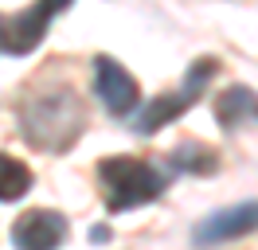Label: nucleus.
I'll return each instance as SVG.
<instances>
[{
  "mask_svg": "<svg viewBox=\"0 0 258 250\" xmlns=\"http://www.w3.org/2000/svg\"><path fill=\"white\" fill-rule=\"evenodd\" d=\"M196 102H200V94L188 90V86H184V90H176V94H161L157 102H149V106L137 113L133 129H137L141 137H153L157 129H164L168 121H176L180 113H184L188 106H196Z\"/></svg>",
  "mask_w": 258,
  "mask_h": 250,
  "instance_id": "0eeeda50",
  "label": "nucleus"
},
{
  "mask_svg": "<svg viewBox=\"0 0 258 250\" xmlns=\"http://www.w3.org/2000/svg\"><path fill=\"white\" fill-rule=\"evenodd\" d=\"M82 125H86V109H82L79 94L71 90V86L28 94L20 102V133H24L28 145L43 149V153L71 149L79 141Z\"/></svg>",
  "mask_w": 258,
  "mask_h": 250,
  "instance_id": "f257e3e1",
  "label": "nucleus"
},
{
  "mask_svg": "<svg viewBox=\"0 0 258 250\" xmlns=\"http://www.w3.org/2000/svg\"><path fill=\"white\" fill-rule=\"evenodd\" d=\"M90 238H94V242H106V238H110V227H94V231H90Z\"/></svg>",
  "mask_w": 258,
  "mask_h": 250,
  "instance_id": "9b49d317",
  "label": "nucleus"
},
{
  "mask_svg": "<svg viewBox=\"0 0 258 250\" xmlns=\"http://www.w3.org/2000/svg\"><path fill=\"white\" fill-rule=\"evenodd\" d=\"M250 231H258V203H239V207L208 215L192 231V238L196 246H215V242H231V238H242Z\"/></svg>",
  "mask_w": 258,
  "mask_h": 250,
  "instance_id": "423d86ee",
  "label": "nucleus"
},
{
  "mask_svg": "<svg viewBox=\"0 0 258 250\" xmlns=\"http://www.w3.org/2000/svg\"><path fill=\"white\" fill-rule=\"evenodd\" d=\"M168 160H172V168H176V172H192V176H211V172L219 168L215 149L204 145V141H184V145H176Z\"/></svg>",
  "mask_w": 258,
  "mask_h": 250,
  "instance_id": "1a4fd4ad",
  "label": "nucleus"
},
{
  "mask_svg": "<svg viewBox=\"0 0 258 250\" xmlns=\"http://www.w3.org/2000/svg\"><path fill=\"white\" fill-rule=\"evenodd\" d=\"M94 94L113 117H125L129 109H137V102H141L137 78L129 75L113 55H98L94 59Z\"/></svg>",
  "mask_w": 258,
  "mask_h": 250,
  "instance_id": "20e7f679",
  "label": "nucleus"
},
{
  "mask_svg": "<svg viewBox=\"0 0 258 250\" xmlns=\"http://www.w3.org/2000/svg\"><path fill=\"white\" fill-rule=\"evenodd\" d=\"M215 117L223 129H242V125H258V94L250 86H227L215 98Z\"/></svg>",
  "mask_w": 258,
  "mask_h": 250,
  "instance_id": "6e6552de",
  "label": "nucleus"
},
{
  "mask_svg": "<svg viewBox=\"0 0 258 250\" xmlns=\"http://www.w3.org/2000/svg\"><path fill=\"white\" fill-rule=\"evenodd\" d=\"M98 184L106 196V211L117 215V211H133L141 203H153L168 188V176L157 164L137 160V156H106L98 164Z\"/></svg>",
  "mask_w": 258,
  "mask_h": 250,
  "instance_id": "f03ea898",
  "label": "nucleus"
},
{
  "mask_svg": "<svg viewBox=\"0 0 258 250\" xmlns=\"http://www.w3.org/2000/svg\"><path fill=\"white\" fill-rule=\"evenodd\" d=\"M67 238V219L51 207H35L12 223V246L16 250H59Z\"/></svg>",
  "mask_w": 258,
  "mask_h": 250,
  "instance_id": "39448f33",
  "label": "nucleus"
},
{
  "mask_svg": "<svg viewBox=\"0 0 258 250\" xmlns=\"http://www.w3.org/2000/svg\"><path fill=\"white\" fill-rule=\"evenodd\" d=\"M75 0H35L32 8L16 16H0V55H32L43 43L47 24L59 12H67Z\"/></svg>",
  "mask_w": 258,
  "mask_h": 250,
  "instance_id": "7ed1b4c3",
  "label": "nucleus"
},
{
  "mask_svg": "<svg viewBox=\"0 0 258 250\" xmlns=\"http://www.w3.org/2000/svg\"><path fill=\"white\" fill-rule=\"evenodd\" d=\"M28 188H32V168L16 160V156L0 153V203H16L28 196Z\"/></svg>",
  "mask_w": 258,
  "mask_h": 250,
  "instance_id": "9d476101",
  "label": "nucleus"
}]
</instances>
